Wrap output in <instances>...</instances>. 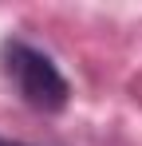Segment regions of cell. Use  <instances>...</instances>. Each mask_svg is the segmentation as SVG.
Here are the masks:
<instances>
[{
    "mask_svg": "<svg viewBox=\"0 0 142 146\" xmlns=\"http://www.w3.org/2000/svg\"><path fill=\"white\" fill-rule=\"evenodd\" d=\"M0 63H4V75L16 83V91L28 107L36 111H63L71 99V87L63 71L55 67V59L44 55L40 48L24 44V40H8L0 48Z\"/></svg>",
    "mask_w": 142,
    "mask_h": 146,
    "instance_id": "6da1fadb",
    "label": "cell"
},
{
    "mask_svg": "<svg viewBox=\"0 0 142 146\" xmlns=\"http://www.w3.org/2000/svg\"><path fill=\"white\" fill-rule=\"evenodd\" d=\"M0 146H24V142H12V138H0Z\"/></svg>",
    "mask_w": 142,
    "mask_h": 146,
    "instance_id": "7a4b0ae2",
    "label": "cell"
}]
</instances>
